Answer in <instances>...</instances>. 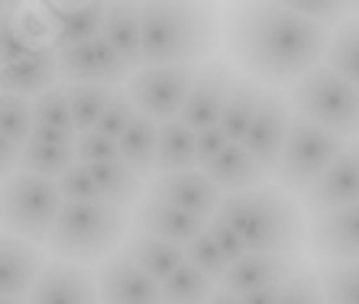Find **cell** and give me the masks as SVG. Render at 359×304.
<instances>
[{"instance_id": "1", "label": "cell", "mask_w": 359, "mask_h": 304, "mask_svg": "<svg viewBox=\"0 0 359 304\" xmlns=\"http://www.w3.org/2000/svg\"><path fill=\"white\" fill-rule=\"evenodd\" d=\"M330 29L301 20L285 4L240 7L226 20V49L243 75L269 91L294 88L320 65Z\"/></svg>"}, {"instance_id": "2", "label": "cell", "mask_w": 359, "mask_h": 304, "mask_svg": "<svg viewBox=\"0 0 359 304\" xmlns=\"http://www.w3.org/2000/svg\"><path fill=\"white\" fill-rule=\"evenodd\" d=\"M217 217L243 240L250 253L301 256L308 243L304 207L278 185H259L240 195H226Z\"/></svg>"}, {"instance_id": "3", "label": "cell", "mask_w": 359, "mask_h": 304, "mask_svg": "<svg viewBox=\"0 0 359 304\" xmlns=\"http://www.w3.org/2000/svg\"><path fill=\"white\" fill-rule=\"evenodd\" d=\"M142 68L201 65L220 43L214 13L191 4H142Z\"/></svg>"}, {"instance_id": "4", "label": "cell", "mask_w": 359, "mask_h": 304, "mask_svg": "<svg viewBox=\"0 0 359 304\" xmlns=\"http://www.w3.org/2000/svg\"><path fill=\"white\" fill-rule=\"evenodd\" d=\"M126 237V217L117 207L107 204H62L59 220L52 227L49 253L59 262L72 265H94L117 253V246Z\"/></svg>"}, {"instance_id": "5", "label": "cell", "mask_w": 359, "mask_h": 304, "mask_svg": "<svg viewBox=\"0 0 359 304\" xmlns=\"http://www.w3.org/2000/svg\"><path fill=\"white\" fill-rule=\"evenodd\" d=\"M285 101L298 120H308L350 143L359 139V91L337 78L327 65H318L294 88H288Z\"/></svg>"}, {"instance_id": "6", "label": "cell", "mask_w": 359, "mask_h": 304, "mask_svg": "<svg viewBox=\"0 0 359 304\" xmlns=\"http://www.w3.org/2000/svg\"><path fill=\"white\" fill-rule=\"evenodd\" d=\"M62 204L65 201L55 181L13 172L0 181V233H10L23 243H46Z\"/></svg>"}, {"instance_id": "7", "label": "cell", "mask_w": 359, "mask_h": 304, "mask_svg": "<svg viewBox=\"0 0 359 304\" xmlns=\"http://www.w3.org/2000/svg\"><path fill=\"white\" fill-rule=\"evenodd\" d=\"M343 146H346V139H340L337 133H327V130L314 127L308 120L294 117L292 130H288V139H285V149L276 165L278 188H285L288 195L301 198L324 175L327 165L340 156Z\"/></svg>"}, {"instance_id": "8", "label": "cell", "mask_w": 359, "mask_h": 304, "mask_svg": "<svg viewBox=\"0 0 359 304\" xmlns=\"http://www.w3.org/2000/svg\"><path fill=\"white\" fill-rule=\"evenodd\" d=\"M198 65H162V68H140L130 78L126 97L136 107V113L152 120L156 127L172 123L182 117V107L188 101V91L194 85Z\"/></svg>"}, {"instance_id": "9", "label": "cell", "mask_w": 359, "mask_h": 304, "mask_svg": "<svg viewBox=\"0 0 359 304\" xmlns=\"http://www.w3.org/2000/svg\"><path fill=\"white\" fill-rule=\"evenodd\" d=\"M292 120H294V113H292V107H288V101H285V94L262 88L259 107L252 113L250 127H246L240 143H243V149L250 152L266 172H272V175H276L278 156H282V149H285Z\"/></svg>"}, {"instance_id": "10", "label": "cell", "mask_w": 359, "mask_h": 304, "mask_svg": "<svg viewBox=\"0 0 359 304\" xmlns=\"http://www.w3.org/2000/svg\"><path fill=\"white\" fill-rule=\"evenodd\" d=\"M59 59V81L68 85H88V88H120L126 85L133 71L117 59V52L110 49L104 39H91V43L72 46V49L55 52Z\"/></svg>"}, {"instance_id": "11", "label": "cell", "mask_w": 359, "mask_h": 304, "mask_svg": "<svg viewBox=\"0 0 359 304\" xmlns=\"http://www.w3.org/2000/svg\"><path fill=\"white\" fill-rule=\"evenodd\" d=\"M233 81H236V71L230 62H224V59L201 62L178 120H182L184 127H191L194 133H201V130H208V127H217L220 113L226 107V97L233 91Z\"/></svg>"}, {"instance_id": "12", "label": "cell", "mask_w": 359, "mask_h": 304, "mask_svg": "<svg viewBox=\"0 0 359 304\" xmlns=\"http://www.w3.org/2000/svg\"><path fill=\"white\" fill-rule=\"evenodd\" d=\"M359 204V139L340 149L327 172L301 195V207L308 214H330Z\"/></svg>"}, {"instance_id": "13", "label": "cell", "mask_w": 359, "mask_h": 304, "mask_svg": "<svg viewBox=\"0 0 359 304\" xmlns=\"http://www.w3.org/2000/svg\"><path fill=\"white\" fill-rule=\"evenodd\" d=\"M100 304H162V285L140 272L123 253H114L94 272Z\"/></svg>"}, {"instance_id": "14", "label": "cell", "mask_w": 359, "mask_h": 304, "mask_svg": "<svg viewBox=\"0 0 359 304\" xmlns=\"http://www.w3.org/2000/svg\"><path fill=\"white\" fill-rule=\"evenodd\" d=\"M308 243L314 259L324 265L359 262V204L343 211L318 214L308 223Z\"/></svg>"}, {"instance_id": "15", "label": "cell", "mask_w": 359, "mask_h": 304, "mask_svg": "<svg viewBox=\"0 0 359 304\" xmlns=\"http://www.w3.org/2000/svg\"><path fill=\"white\" fill-rule=\"evenodd\" d=\"M23 304H100L94 275L84 265L72 262H42V272L36 275L29 295Z\"/></svg>"}, {"instance_id": "16", "label": "cell", "mask_w": 359, "mask_h": 304, "mask_svg": "<svg viewBox=\"0 0 359 304\" xmlns=\"http://www.w3.org/2000/svg\"><path fill=\"white\" fill-rule=\"evenodd\" d=\"M301 265L298 256H278V253H246L243 259L230 262V269L224 272V279L217 282L220 291L233 298L252 295L262 288L285 285L288 275Z\"/></svg>"}, {"instance_id": "17", "label": "cell", "mask_w": 359, "mask_h": 304, "mask_svg": "<svg viewBox=\"0 0 359 304\" xmlns=\"http://www.w3.org/2000/svg\"><path fill=\"white\" fill-rule=\"evenodd\" d=\"M149 195H156L159 201L172 204V207L191 214V217H198V220L217 217L220 201H224V195L210 185L208 175H204L201 169L175 172V175H159L156 181H152Z\"/></svg>"}, {"instance_id": "18", "label": "cell", "mask_w": 359, "mask_h": 304, "mask_svg": "<svg viewBox=\"0 0 359 304\" xmlns=\"http://www.w3.org/2000/svg\"><path fill=\"white\" fill-rule=\"evenodd\" d=\"M75 165V133L33 127L29 139L20 146V172L36 178H55Z\"/></svg>"}, {"instance_id": "19", "label": "cell", "mask_w": 359, "mask_h": 304, "mask_svg": "<svg viewBox=\"0 0 359 304\" xmlns=\"http://www.w3.org/2000/svg\"><path fill=\"white\" fill-rule=\"evenodd\" d=\"M104 4H46L42 17L49 23L52 49H72V46L91 43L104 29Z\"/></svg>"}, {"instance_id": "20", "label": "cell", "mask_w": 359, "mask_h": 304, "mask_svg": "<svg viewBox=\"0 0 359 304\" xmlns=\"http://www.w3.org/2000/svg\"><path fill=\"white\" fill-rule=\"evenodd\" d=\"M59 85V59L55 49H39L13 65L0 68V94L20 97V101H36L39 94Z\"/></svg>"}, {"instance_id": "21", "label": "cell", "mask_w": 359, "mask_h": 304, "mask_svg": "<svg viewBox=\"0 0 359 304\" xmlns=\"http://www.w3.org/2000/svg\"><path fill=\"white\" fill-rule=\"evenodd\" d=\"M204 223H208V220H198V217H191V214L178 211L172 204L159 201L156 195L142 198V201L136 204V227H140V233H149V237L165 240V243L182 246V249L204 230Z\"/></svg>"}, {"instance_id": "22", "label": "cell", "mask_w": 359, "mask_h": 304, "mask_svg": "<svg viewBox=\"0 0 359 304\" xmlns=\"http://www.w3.org/2000/svg\"><path fill=\"white\" fill-rule=\"evenodd\" d=\"M208 181L217 188L220 195H240V191H250V188H259V185H269V175L259 165V162L252 159L250 152L243 149V143H230L224 152H220L217 159L210 162L208 169H204Z\"/></svg>"}, {"instance_id": "23", "label": "cell", "mask_w": 359, "mask_h": 304, "mask_svg": "<svg viewBox=\"0 0 359 304\" xmlns=\"http://www.w3.org/2000/svg\"><path fill=\"white\" fill-rule=\"evenodd\" d=\"M42 272V256L33 243L0 233V298L23 301Z\"/></svg>"}, {"instance_id": "24", "label": "cell", "mask_w": 359, "mask_h": 304, "mask_svg": "<svg viewBox=\"0 0 359 304\" xmlns=\"http://www.w3.org/2000/svg\"><path fill=\"white\" fill-rule=\"evenodd\" d=\"M100 39L117 52L130 71L142 68V29H140V7L133 4H110L104 13V29Z\"/></svg>"}, {"instance_id": "25", "label": "cell", "mask_w": 359, "mask_h": 304, "mask_svg": "<svg viewBox=\"0 0 359 304\" xmlns=\"http://www.w3.org/2000/svg\"><path fill=\"white\" fill-rule=\"evenodd\" d=\"M120 253L133 262L140 272H146L149 279L159 282V285L184 262L182 246H172V243H165V240H156V237H149V233H140V230L130 233V237H123Z\"/></svg>"}, {"instance_id": "26", "label": "cell", "mask_w": 359, "mask_h": 304, "mask_svg": "<svg viewBox=\"0 0 359 304\" xmlns=\"http://www.w3.org/2000/svg\"><path fill=\"white\" fill-rule=\"evenodd\" d=\"M198 169L194 159V130L184 127L182 120L162 123L156 139V175H175V172Z\"/></svg>"}, {"instance_id": "27", "label": "cell", "mask_w": 359, "mask_h": 304, "mask_svg": "<svg viewBox=\"0 0 359 304\" xmlns=\"http://www.w3.org/2000/svg\"><path fill=\"white\" fill-rule=\"evenodd\" d=\"M324 65L337 78H343L346 85L359 91V13L346 17L337 29H330Z\"/></svg>"}, {"instance_id": "28", "label": "cell", "mask_w": 359, "mask_h": 304, "mask_svg": "<svg viewBox=\"0 0 359 304\" xmlns=\"http://www.w3.org/2000/svg\"><path fill=\"white\" fill-rule=\"evenodd\" d=\"M156 139H159V127H156L152 120L140 117V113H136V120L130 123V130L117 139L120 162H123L136 178L156 175Z\"/></svg>"}, {"instance_id": "29", "label": "cell", "mask_w": 359, "mask_h": 304, "mask_svg": "<svg viewBox=\"0 0 359 304\" xmlns=\"http://www.w3.org/2000/svg\"><path fill=\"white\" fill-rule=\"evenodd\" d=\"M91 178L97 185V201L107 207L126 211L130 204H140L142 195V178H136L123 162H104V165H91Z\"/></svg>"}, {"instance_id": "30", "label": "cell", "mask_w": 359, "mask_h": 304, "mask_svg": "<svg viewBox=\"0 0 359 304\" xmlns=\"http://www.w3.org/2000/svg\"><path fill=\"white\" fill-rule=\"evenodd\" d=\"M259 97H262V85H256V81L246 78V75H236L233 91H230V97H226V107H224L220 123H217L230 143H240L243 139L252 113H256V107H259Z\"/></svg>"}, {"instance_id": "31", "label": "cell", "mask_w": 359, "mask_h": 304, "mask_svg": "<svg viewBox=\"0 0 359 304\" xmlns=\"http://www.w3.org/2000/svg\"><path fill=\"white\" fill-rule=\"evenodd\" d=\"M217 291V282H210L204 272L182 262L165 282H162V301L168 304H208V298Z\"/></svg>"}, {"instance_id": "32", "label": "cell", "mask_w": 359, "mask_h": 304, "mask_svg": "<svg viewBox=\"0 0 359 304\" xmlns=\"http://www.w3.org/2000/svg\"><path fill=\"white\" fill-rule=\"evenodd\" d=\"M68 107H72V123H75V133H88V130L97 127L100 113L110 104V97L117 91L110 88H88V85H68Z\"/></svg>"}, {"instance_id": "33", "label": "cell", "mask_w": 359, "mask_h": 304, "mask_svg": "<svg viewBox=\"0 0 359 304\" xmlns=\"http://www.w3.org/2000/svg\"><path fill=\"white\" fill-rule=\"evenodd\" d=\"M324 304H359V262H337L318 269Z\"/></svg>"}, {"instance_id": "34", "label": "cell", "mask_w": 359, "mask_h": 304, "mask_svg": "<svg viewBox=\"0 0 359 304\" xmlns=\"http://www.w3.org/2000/svg\"><path fill=\"white\" fill-rule=\"evenodd\" d=\"M33 104V123L46 130H59V133H75V123H72V107H68V94L65 85L49 88L46 94H39Z\"/></svg>"}, {"instance_id": "35", "label": "cell", "mask_w": 359, "mask_h": 304, "mask_svg": "<svg viewBox=\"0 0 359 304\" xmlns=\"http://www.w3.org/2000/svg\"><path fill=\"white\" fill-rule=\"evenodd\" d=\"M33 104L20 101V97H10V94H0V136L10 139L13 146H23L33 133Z\"/></svg>"}, {"instance_id": "36", "label": "cell", "mask_w": 359, "mask_h": 304, "mask_svg": "<svg viewBox=\"0 0 359 304\" xmlns=\"http://www.w3.org/2000/svg\"><path fill=\"white\" fill-rule=\"evenodd\" d=\"M182 253H184V262H188V265H194L198 272H204L210 282H220V279H224V272L230 269V262L224 259V253L217 249V243L208 237V230H201L198 237L184 246Z\"/></svg>"}, {"instance_id": "37", "label": "cell", "mask_w": 359, "mask_h": 304, "mask_svg": "<svg viewBox=\"0 0 359 304\" xmlns=\"http://www.w3.org/2000/svg\"><path fill=\"white\" fill-rule=\"evenodd\" d=\"M276 304H324L318 269L298 265V269L288 275V282L278 288V301Z\"/></svg>"}, {"instance_id": "38", "label": "cell", "mask_w": 359, "mask_h": 304, "mask_svg": "<svg viewBox=\"0 0 359 304\" xmlns=\"http://www.w3.org/2000/svg\"><path fill=\"white\" fill-rule=\"evenodd\" d=\"M75 162L78 165H104V162H120V149L114 139L100 136L97 130L75 133Z\"/></svg>"}, {"instance_id": "39", "label": "cell", "mask_w": 359, "mask_h": 304, "mask_svg": "<svg viewBox=\"0 0 359 304\" xmlns=\"http://www.w3.org/2000/svg\"><path fill=\"white\" fill-rule=\"evenodd\" d=\"M55 185H59V195L65 204H94L97 201V185H94L88 165H78L75 162L72 169L55 178Z\"/></svg>"}, {"instance_id": "40", "label": "cell", "mask_w": 359, "mask_h": 304, "mask_svg": "<svg viewBox=\"0 0 359 304\" xmlns=\"http://www.w3.org/2000/svg\"><path fill=\"white\" fill-rule=\"evenodd\" d=\"M136 120V107L130 104V97H126L123 91H117L114 97H110V104L104 107V113H100V120H97V133L100 136H107V139H114L117 143L120 136L130 130V123Z\"/></svg>"}, {"instance_id": "41", "label": "cell", "mask_w": 359, "mask_h": 304, "mask_svg": "<svg viewBox=\"0 0 359 304\" xmlns=\"http://www.w3.org/2000/svg\"><path fill=\"white\" fill-rule=\"evenodd\" d=\"M285 7L298 13L301 20H308L314 26H324V29H337V26L346 20V7L343 4H311V0H294V4H285Z\"/></svg>"}, {"instance_id": "42", "label": "cell", "mask_w": 359, "mask_h": 304, "mask_svg": "<svg viewBox=\"0 0 359 304\" xmlns=\"http://www.w3.org/2000/svg\"><path fill=\"white\" fill-rule=\"evenodd\" d=\"M204 230H208V237L214 240V243H217V249L224 253V259H226V262H236V259H243V256L250 253V249L243 246V240L236 237L233 230L226 227V223H224L220 217H210L208 223H204Z\"/></svg>"}, {"instance_id": "43", "label": "cell", "mask_w": 359, "mask_h": 304, "mask_svg": "<svg viewBox=\"0 0 359 304\" xmlns=\"http://www.w3.org/2000/svg\"><path fill=\"white\" fill-rule=\"evenodd\" d=\"M226 146H230V139L224 136L220 127H208V130H201V133H194V159H198V169L201 172L208 169Z\"/></svg>"}, {"instance_id": "44", "label": "cell", "mask_w": 359, "mask_h": 304, "mask_svg": "<svg viewBox=\"0 0 359 304\" xmlns=\"http://www.w3.org/2000/svg\"><path fill=\"white\" fill-rule=\"evenodd\" d=\"M17 169H20V146H13L10 139L0 136V181L10 178Z\"/></svg>"}, {"instance_id": "45", "label": "cell", "mask_w": 359, "mask_h": 304, "mask_svg": "<svg viewBox=\"0 0 359 304\" xmlns=\"http://www.w3.org/2000/svg\"><path fill=\"white\" fill-rule=\"evenodd\" d=\"M278 288H282V285H276V288H262V291L243 295V298H236V301H240V304H276V301H278Z\"/></svg>"}, {"instance_id": "46", "label": "cell", "mask_w": 359, "mask_h": 304, "mask_svg": "<svg viewBox=\"0 0 359 304\" xmlns=\"http://www.w3.org/2000/svg\"><path fill=\"white\" fill-rule=\"evenodd\" d=\"M208 304H240V301H236L233 295H226V291H220V288H217V291L208 298Z\"/></svg>"}, {"instance_id": "47", "label": "cell", "mask_w": 359, "mask_h": 304, "mask_svg": "<svg viewBox=\"0 0 359 304\" xmlns=\"http://www.w3.org/2000/svg\"><path fill=\"white\" fill-rule=\"evenodd\" d=\"M0 304H23V301H17V298H0Z\"/></svg>"}, {"instance_id": "48", "label": "cell", "mask_w": 359, "mask_h": 304, "mask_svg": "<svg viewBox=\"0 0 359 304\" xmlns=\"http://www.w3.org/2000/svg\"><path fill=\"white\" fill-rule=\"evenodd\" d=\"M4 20H7V7H0V26H4Z\"/></svg>"}, {"instance_id": "49", "label": "cell", "mask_w": 359, "mask_h": 304, "mask_svg": "<svg viewBox=\"0 0 359 304\" xmlns=\"http://www.w3.org/2000/svg\"><path fill=\"white\" fill-rule=\"evenodd\" d=\"M162 304H168V301H162Z\"/></svg>"}]
</instances>
